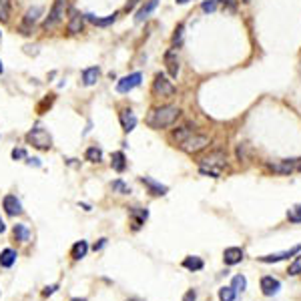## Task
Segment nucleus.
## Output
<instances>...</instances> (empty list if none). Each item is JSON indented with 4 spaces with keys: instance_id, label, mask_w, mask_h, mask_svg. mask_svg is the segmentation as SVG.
Instances as JSON below:
<instances>
[{
    "instance_id": "obj_1",
    "label": "nucleus",
    "mask_w": 301,
    "mask_h": 301,
    "mask_svg": "<svg viewBox=\"0 0 301 301\" xmlns=\"http://www.w3.org/2000/svg\"><path fill=\"white\" fill-rule=\"evenodd\" d=\"M181 117V109L175 105H165V107H157L150 109V113L147 115V125L150 129H169L171 125H175V121Z\"/></svg>"
},
{
    "instance_id": "obj_2",
    "label": "nucleus",
    "mask_w": 301,
    "mask_h": 301,
    "mask_svg": "<svg viewBox=\"0 0 301 301\" xmlns=\"http://www.w3.org/2000/svg\"><path fill=\"white\" fill-rule=\"evenodd\" d=\"M225 163H227V155L223 153V150H213V153L199 159L201 173L209 175V177H219V173L225 167Z\"/></svg>"
},
{
    "instance_id": "obj_3",
    "label": "nucleus",
    "mask_w": 301,
    "mask_h": 301,
    "mask_svg": "<svg viewBox=\"0 0 301 301\" xmlns=\"http://www.w3.org/2000/svg\"><path fill=\"white\" fill-rule=\"evenodd\" d=\"M65 12H67V0H55L53 8H50L48 16L42 22V30H55L65 20Z\"/></svg>"
},
{
    "instance_id": "obj_4",
    "label": "nucleus",
    "mask_w": 301,
    "mask_h": 301,
    "mask_svg": "<svg viewBox=\"0 0 301 301\" xmlns=\"http://www.w3.org/2000/svg\"><path fill=\"white\" fill-rule=\"evenodd\" d=\"M26 143L32 145V147H36V149H40V150H48L50 147H53V137L48 135L46 129L34 127L32 131L26 133Z\"/></svg>"
},
{
    "instance_id": "obj_5",
    "label": "nucleus",
    "mask_w": 301,
    "mask_h": 301,
    "mask_svg": "<svg viewBox=\"0 0 301 301\" xmlns=\"http://www.w3.org/2000/svg\"><path fill=\"white\" fill-rule=\"evenodd\" d=\"M209 143H211V139H209L207 135L193 133V135H191V137H187L183 143H179V147H181V150H185V153L195 155V153H199V150H203Z\"/></svg>"
},
{
    "instance_id": "obj_6",
    "label": "nucleus",
    "mask_w": 301,
    "mask_h": 301,
    "mask_svg": "<svg viewBox=\"0 0 301 301\" xmlns=\"http://www.w3.org/2000/svg\"><path fill=\"white\" fill-rule=\"evenodd\" d=\"M153 92L157 96H163V98H169L175 94V84L163 75V73H157L155 75V80H153Z\"/></svg>"
},
{
    "instance_id": "obj_7",
    "label": "nucleus",
    "mask_w": 301,
    "mask_h": 301,
    "mask_svg": "<svg viewBox=\"0 0 301 301\" xmlns=\"http://www.w3.org/2000/svg\"><path fill=\"white\" fill-rule=\"evenodd\" d=\"M141 82H143V75H141V73L127 75V76H123L121 80H117V92L127 94V92H131L133 88H137Z\"/></svg>"
},
{
    "instance_id": "obj_8",
    "label": "nucleus",
    "mask_w": 301,
    "mask_h": 301,
    "mask_svg": "<svg viewBox=\"0 0 301 301\" xmlns=\"http://www.w3.org/2000/svg\"><path fill=\"white\" fill-rule=\"evenodd\" d=\"M40 16H42V6H32L26 10V14L22 18V26H20L24 30V34H30V30L34 28V24L38 22Z\"/></svg>"
},
{
    "instance_id": "obj_9",
    "label": "nucleus",
    "mask_w": 301,
    "mask_h": 301,
    "mask_svg": "<svg viewBox=\"0 0 301 301\" xmlns=\"http://www.w3.org/2000/svg\"><path fill=\"white\" fill-rule=\"evenodd\" d=\"M299 251H301V245H295V247H291V249H287V251H279V253L263 255V257H259V261H261V263H279V261H283V259H287V257L297 255Z\"/></svg>"
},
{
    "instance_id": "obj_10",
    "label": "nucleus",
    "mask_w": 301,
    "mask_h": 301,
    "mask_svg": "<svg viewBox=\"0 0 301 301\" xmlns=\"http://www.w3.org/2000/svg\"><path fill=\"white\" fill-rule=\"evenodd\" d=\"M141 183L149 189L150 195H155V197H163V195H167V191H169L167 185H161V183L155 181L153 177H141Z\"/></svg>"
},
{
    "instance_id": "obj_11",
    "label": "nucleus",
    "mask_w": 301,
    "mask_h": 301,
    "mask_svg": "<svg viewBox=\"0 0 301 301\" xmlns=\"http://www.w3.org/2000/svg\"><path fill=\"white\" fill-rule=\"evenodd\" d=\"M2 207H4V211H6L10 217H16V215L22 213V205H20V201L16 199V195H6V197L2 199Z\"/></svg>"
},
{
    "instance_id": "obj_12",
    "label": "nucleus",
    "mask_w": 301,
    "mask_h": 301,
    "mask_svg": "<svg viewBox=\"0 0 301 301\" xmlns=\"http://www.w3.org/2000/svg\"><path fill=\"white\" fill-rule=\"evenodd\" d=\"M119 119H121V127H123L125 133L135 131V127H137V117H135V113H133L131 109H123V111L119 113Z\"/></svg>"
},
{
    "instance_id": "obj_13",
    "label": "nucleus",
    "mask_w": 301,
    "mask_h": 301,
    "mask_svg": "<svg viewBox=\"0 0 301 301\" xmlns=\"http://www.w3.org/2000/svg\"><path fill=\"white\" fill-rule=\"evenodd\" d=\"M279 289H281L279 279H275V277H271V275H265V277L261 279V291H263V295L273 297V295H275Z\"/></svg>"
},
{
    "instance_id": "obj_14",
    "label": "nucleus",
    "mask_w": 301,
    "mask_h": 301,
    "mask_svg": "<svg viewBox=\"0 0 301 301\" xmlns=\"http://www.w3.org/2000/svg\"><path fill=\"white\" fill-rule=\"evenodd\" d=\"M67 28H69L71 34L82 32V28H84V14H78L76 10H71V18H69Z\"/></svg>"
},
{
    "instance_id": "obj_15",
    "label": "nucleus",
    "mask_w": 301,
    "mask_h": 301,
    "mask_svg": "<svg viewBox=\"0 0 301 301\" xmlns=\"http://www.w3.org/2000/svg\"><path fill=\"white\" fill-rule=\"evenodd\" d=\"M159 6V0H147V2L139 8V12H137V16H135V22H143V20H147L150 14L155 12V8Z\"/></svg>"
},
{
    "instance_id": "obj_16",
    "label": "nucleus",
    "mask_w": 301,
    "mask_h": 301,
    "mask_svg": "<svg viewBox=\"0 0 301 301\" xmlns=\"http://www.w3.org/2000/svg\"><path fill=\"white\" fill-rule=\"evenodd\" d=\"M165 67H167V73L173 78H177V75H179V57H177L175 50H167L165 53Z\"/></svg>"
},
{
    "instance_id": "obj_17",
    "label": "nucleus",
    "mask_w": 301,
    "mask_h": 301,
    "mask_svg": "<svg viewBox=\"0 0 301 301\" xmlns=\"http://www.w3.org/2000/svg\"><path fill=\"white\" fill-rule=\"evenodd\" d=\"M297 159H287V161H279V163H273V165H269V169L273 171V173H279V175H289V173H293V169L297 167Z\"/></svg>"
},
{
    "instance_id": "obj_18",
    "label": "nucleus",
    "mask_w": 301,
    "mask_h": 301,
    "mask_svg": "<svg viewBox=\"0 0 301 301\" xmlns=\"http://www.w3.org/2000/svg\"><path fill=\"white\" fill-rule=\"evenodd\" d=\"M223 259L227 265H237L243 261V249L241 247H227L225 253H223Z\"/></svg>"
},
{
    "instance_id": "obj_19",
    "label": "nucleus",
    "mask_w": 301,
    "mask_h": 301,
    "mask_svg": "<svg viewBox=\"0 0 301 301\" xmlns=\"http://www.w3.org/2000/svg\"><path fill=\"white\" fill-rule=\"evenodd\" d=\"M98 76H100V69L98 67H88V69L82 71V84L92 86V84H96Z\"/></svg>"
},
{
    "instance_id": "obj_20",
    "label": "nucleus",
    "mask_w": 301,
    "mask_h": 301,
    "mask_svg": "<svg viewBox=\"0 0 301 301\" xmlns=\"http://www.w3.org/2000/svg\"><path fill=\"white\" fill-rule=\"evenodd\" d=\"M16 257H18V253L14 249H4L2 253H0V265H2V267H12L16 263Z\"/></svg>"
},
{
    "instance_id": "obj_21",
    "label": "nucleus",
    "mask_w": 301,
    "mask_h": 301,
    "mask_svg": "<svg viewBox=\"0 0 301 301\" xmlns=\"http://www.w3.org/2000/svg\"><path fill=\"white\" fill-rule=\"evenodd\" d=\"M111 165H113V169H115L117 173H123V171L127 169V159H125V153H123V150H117V153H113Z\"/></svg>"
},
{
    "instance_id": "obj_22",
    "label": "nucleus",
    "mask_w": 301,
    "mask_h": 301,
    "mask_svg": "<svg viewBox=\"0 0 301 301\" xmlns=\"http://www.w3.org/2000/svg\"><path fill=\"white\" fill-rule=\"evenodd\" d=\"M195 133V127H191V125H185V127H181V129H177L175 133H173V141L179 145V143H183L187 137H191Z\"/></svg>"
},
{
    "instance_id": "obj_23",
    "label": "nucleus",
    "mask_w": 301,
    "mask_h": 301,
    "mask_svg": "<svg viewBox=\"0 0 301 301\" xmlns=\"http://www.w3.org/2000/svg\"><path fill=\"white\" fill-rule=\"evenodd\" d=\"M84 18H86L88 22L96 24V26H109V24H113V22L117 20V14H111V16H107V18H96L94 14H84Z\"/></svg>"
},
{
    "instance_id": "obj_24",
    "label": "nucleus",
    "mask_w": 301,
    "mask_h": 301,
    "mask_svg": "<svg viewBox=\"0 0 301 301\" xmlns=\"http://www.w3.org/2000/svg\"><path fill=\"white\" fill-rule=\"evenodd\" d=\"M86 251H88V243L86 241H76L75 245H73V259H82L84 255H86Z\"/></svg>"
},
{
    "instance_id": "obj_25",
    "label": "nucleus",
    "mask_w": 301,
    "mask_h": 301,
    "mask_svg": "<svg viewBox=\"0 0 301 301\" xmlns=\"http://www.w3.org/2000/svg\"><path fill=\"white\" fill-rule=\"evenodd\" d=\"M183 267L189 269V271H199V269H203V259L191 255V257H187V259L183 261Z\"/></svg>"
},
{
    "instance_id": "obj_26",
    "label": "nucleus",
    "mask_w": 301,
    "mask_h": 301,
    "mask_svg": "<svg viewBox=\"0 0 301 301\" xmlns=\"http://www.w3.org/2000/svg\"><path fill=\"white\" fill-rule=\"evenodd\" d=\"M12 233H14V237H16V241H22V243H26V241L30 239V231H28V227H26V225H22V223H18V225H14V229H12Z\"/></svg>"
},
{
    "instance_id": "obj_27",
    "label": "nucleus",
    "mask_w": 301,
    "mask_h": 301,
    "mask_svg": "<svg viewBox=\"0 0 301 301\" xmlns=\"http://www.w3.org/2000/svg\"><path fill=\"white\" fill-rule=\"evenodd\" d=\"M84 157H86V161H90V163H100V161H103V150H100L98 147H88L86 153H84Z\"/></svg>"
},
{
    "instance_id": "obj_28",
    "label": "nucleus",
    "mask_w": 301,
    "mask_h": 301,
    "mask_svg": "<svg viewBox=\"0 0 301 301\" xmlns=\"http://www.w3.org/2000/svg\"><path fill=\"white\" fill-rule=\"evenodd\" d=\"M131 215L135 217V223H133V227H135V229H139V227L147 221V217H149L147 209H131Z\"/></svg>"
},
{
    "instance_id": "obj_29",
    "label": "nucleus",
    "mask_w": 301,
    "mask_h": 301,
    "mask_svg": "<svg viewBox=\"0 0 301 301\" xmlns=\"http://www.w3.org/2000/svg\"><path fill=\"white\" fill-rule=\"evenodd\" d=\"M231 287H233L235 293H243V291L247 289V279H245L243 275H235L233 281H231Z\"/></svg>"
},
{
    "instance_id": "obj_30",
    "label": "nucleus",
    "mask_w": 301,
    "mask_h": 301,
    "mask_svg": "<svg viewBox=\"0 0 301 301\" xmlns=\"http://www.w3.org/2000/svg\"><path fill=\"white\" fill-rule=\"evenodd\" d=\"M111 189H113L115 193H119V195H129V193H131V187H129L127 183H123L121 179L113 181V183H111Z\"/></svg>"
},
{
    "instance_id": "obj_31",
    "label": "nucleus",
    "mask_w": 301,
    "mask_h": 301,
    "mask_svg": "<svg viewBox=\"0 0 301 301\" xmlns=\"http://www.w3.org/2000/svg\"><path fill=\"white\" fill-rule=\"evenodd\" d=\"M287 219H289V223H301V203H297L295 207H291L287 211Z\"/></svg>"
},
{
    "instance_id": "obj_32",
    "label": "nucleus",
    "mask_w": 301,
    "mask_h": 301,
    "mask_svg": "<svg viewBox=\"0 0 301 301\" xmlns=\"http://www.w3.org/2000/svg\"><path fill=\"white\" fill-rule=\"evenodd\" d=\"M8 18H10V4H8V0H0V20L8 22Z\"/></svg>"
},
{
    "instance_id": "obj_33",
    "label": "nucleus",
    "mask_w": 301,
    "mask_h": 301,
    "mask_svg": "<svg viewBox=\"0 0 301 301\" xmlns=\"http://www.w3.org/2000/svg\"><path fill=\"white\" fill-rule=\"evenodd\" d=\"M235 291H233V287H221L219 289V299L221 301H233L235 299Z\"/></svg>"
},
{
    "instance_id": "obj_34",
    "label": "nucleus",
    "mask_w": 301,
    "mask_h": 301,
    "mask_svg": "<svg viewBox=\"0 0 301 301\" xmlns=\"http://www.w3.org/2000/svg\"><path fill=\"white\" fill-rule=\"evenodd\" d=\"M287 273H289V275H299V273H301V255L293 259V263L289 265V271H287Z\"/></svg>"
},
{
    "instance_id": "obj_35",
    "label": "nucleus",
    "mask_w": 301,
    "mask_h": 301,
    "mask_svg": "<svg viewBox=\"0 0 301 301\" xmlns=\"http://www.w3.org/2000/svg\"><path fill=\"white\" fill-rule=\"evenodd\" d=\"M217 4H219V0H205V2L201 4V8H203V12H215Z\"/></svg>"
},
{
    "instance_id": "obj_36",
    "label": "nucleus",
    "mask_w": 301,
    "mask_h": 301,
    "mask_svg": "<svg viewBox=\"0 0 301 301\" xmlns=\"http://www.w3.org/2000/svg\"><path fill=\"white\" fill-rule=\"evenodd\" d=\"M181 38H183V24H179V26H177L175 36H173V44H175V46H177V44H181Z\"/></svg>"
},
{
    "instance_id": "obj_37",
    "label": "nucleus",
    "mask_w": 301,
    "mask_h": 301,
    "mask_svg": "<svg viewBox=\"0 0 301 301\" xmlns=\"http://www.w3.org/2000/svg\"><path fill=\"white\" fill-rule=\"evenodd\" d=\"M12 159H14V161L26 159V150H24V149H14V150H12Z\"/></svg>"
},
{
    "instance_id": "obj_38",
    "label": "nucleus",
    "mask_w": 301,
    "mask_h": 301,
    "mask_svg": "<svg viewBox=\"0 0 301 301\" xmlns=\"http://www.w3.org/2000/svg\"><path fill=\"white\" fill-rule=\"evenodd\" d=\"M195 299H197V291L195 289H189L185 293V297H183V301H195Z\"/></svg>"
},
{
    "instance_id": "obj_39",
    "label": "nucleus",
    "mask_w": 301,
    "mask_h": 301,
    "mask_svg": "<svg viewBox=\"0 0 301 301\" xmlns=\"http://www.w3.org/2000/svg\"><path fill=\"white\" fill-rule=\"evenodd\" d=\"M57 289H59V285H48V287L44 289V295H53Z\"/></svg>"
},
{
    "instance_id": "obj_40",
    "label": "nucleus",
    "mask_w": 301,
    "mask_h": 301,
    "mask_svg": "<svg viewBox=\"0 0 301 301\" xmlns=\"http://www.w3.org/2000/svg\"><path fill=\"white\" fill-rule=\"evenodd\" d=\"M137 2H139V0H129L127 6H125V10H127V12H131V10L135 8V4H137Z\"/></svg>"
},
{
    "instance_id": "obj_41",
    "label": "nucleus",
    "mask_w": 301,
    "mask_h": 301,
    "mask_svg": "<svg viewBox=\"0 0 301 301\" xmlns=\"http://www.w3.org/2000/svg\"><path fill=\"white\" fill-rule=\"evenodd\" d=\"M105 243H107V239H100V243H96V245H94V251H96V249H103V247H105Z\"/></svg>"
},
{
    "instance_id": "obj_42",
    "label": "nucleus",
    "mask_w": 301,
    "mask_h": 301,
    "mask_svg": "<svg viewBox=\"0 0 301 301\" xmlns=\"http://www.w3.org/2000/svg\"><path fill=\"white\" fill-rule=\"evenodd\" d=\"M26 163H28V165H34V167H40L38 159H26Z\"/></svg>"
},
{
    "instance_id": "obj_43",
    "label": "nucleus",
    "mask_w": 301,
    "mask_h": 301,
    "mask_svg": "<svg viewBox=\"0 0 301 301\" xmlns=\"http://www.w3.org/2000/svg\"><path fill=\"white\" fill-rule=\"evenodd\" d=\"M4 231H6V225H4L2 219H0V233H4Z\"/></svg>"
},
{
    "instance_id": "obj_44",
    "label": "nucleus",
    "mask_w": 301,
    "mask_h": 301,
    "mask_svg": "<svg viewBox=\"0 0 301 301\" xmlns=\"http://www.w3.org/2000/svg\"><path fill=\"white\" fill-rule=\"evenodd\" d=\"M227 4H229V8L233 10V8H235V0H227Z\"/></svg>"
},
{
    "instance_id": "obj_45",
    "label": "nucleus",
    "mask_w": 301,
    "mask_h": 301,
    "mask_svg": "<svg viewBox=\"0 0 301 301\" xmlns=\"http://www.w3.org/2000/svg\"><path fill=\"white\" fill-rule=\"evenodd\" d=\"M71 301H86V299H82V297H75V299H71Z\"/></svg>"
},
{
    "instance_id": "obj_46",
    "label": "nucleus",
    "mask_w": 301,
    "mask_h": 301,
    "mask_svg": "<svg viewBox=\"0 0 301 301\" xmlns=\"http://www.w3.org/2000/svg\"><path fill=\"white\" fill-rule=\"evenodd\" d=\"M4 73V67H2V61H0V75H2Z\"/></svg>"
},
{
    "instance_id": "obj_47",
    "label": "nucleus",
    "mask_w": 301,
    "mask_h": 301,
    "mask_svg": "<svg viewBox=\"0 0 301 301\" xmlns=\"http://www.w3.org/2000/svg\"><path fill=\"white\" fill-rule=\"evenodd\" d=\"M177 2H179V4H185V2H189V0H177Z\"/></svg>"
},
{
    "instance_id": "obj_48",
    "label": "nucleus",
    "mask_w": 301,
    "mask_h": 301,
    "mask_svg": "<svg viewBox=\"0 0 301 301\" xmlns=\"http://www.w3.org/2000/svg\"><path fill=\"white\" fill-rule=\"evenodd\" d=\"M297 169H299V171H301V163H299V165H297Z\"/></svg>"
},
{
    "instance_id": "obj_49",
    "label": "nucleus",
    "mask_w": 301,
    "mask_h": 301,
    "mask_svg": "<svg viewBox=\"0 0 301 301\" xmlns=\"http://www.w3.org/2000/svg\"><path fill=\"white\" fill-rule=\"evenodd\" d=\"M243 2H251V0H243Z\"/></svg>"
},
{
    "instance_id": "obj_50",
    "label": "nucleus",
    "mask_w": 301,
    "mask_h": 301,
    "mask_svg": "<svg viewBox=\"0 0 301 301\" xmlns=\"http://www.w3.org/2000/svg\"><path fill=\"white\" fill-rule=\"evenodd\" d=\"M0 40H2V32H0Z\"/></svg>"
},
{
    "instance_id": "obj_51",
    "label": "nucleus",
    "mask_w": 301,
    "mask_h": 301,
    "mask_svg": "<svg viewBox=\"0 0 301 301\" xmlns=\"http://www.w3.org/2000/svg\"><path fill=\"white\" fill-rule=\"evenodd\" d=\"M129 301H137V299H129Z\"/></svg>"
}]
</instances>
